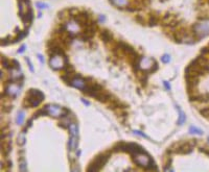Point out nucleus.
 Wrapping results in <instances>:
<instances>
[{
	"label": "nucleus",
	"mask_w": 209,
	"mask_h": 172,
	"mask_svg": "<svg viewBox=\"0 0 209 172\" xmlns=\"http://www.w3.org/2000/svg\"><path fill=\"white\" fill-rule=\"evenodd\" d=\"M77 144H79V138L75 137V136H70L69 143H68V148H69V150L76 149Z\"/></svg>",
	"instance_id": "obj_10"
},
{
	"label": "nucleus",
	"mask_w": 209,
	"mask_h": 172,
	"mask_svg": "<svg viewBox=\"0 0 209 172\" xmlns=\"http://www.w3.org/2000/svg\"><path fill=\"white\" fill-rule=\"evenodd\" d=\"M198 102H201V103L209 102V95L208 94H200L198 96Z\"/></svg>",
	"instance_id": "obj_17"
},
{
	"label": "nucleus",
	"mask_w": 209,
	"mask_h": 172,
	"mask_svg": "<svg viewBox=\"0 0 209 172\" xmlns=\"http://www.w3.org/2000/svg\"><path fill=\"white\" fill-rule=\"evenodd\" d=\"M189 133L193 135H200V136L203 135V130L198 127H195V126H190V127H189Z\"/></svg>",
	"instance_id": "obj_20"
},
{
	"label": "nucleus",
	"mask_w": 209,
	"mask_h": 172,
	"mask_svg": "<svg viewBox=\"0 0 209 172\" xmlns=\"http://www.w3.org/2000/svg\"><path fill=\"white\" fill-rule=\"evenodd\" d=\"M27 33H28V29H24V31H20L18 34H17V36L14 39V41H12V43H17L20 40H22L24 36H27Z\"/></svg>",
	"instance_id": "obj_13"
},
{
	"label": "nucleus",
	"mask_w": 209,
	"mask_h": 172,
	"mask_svg": "<svg viewBox=\"0 0 209 172\" xmlns=\"http://www.w3.org/2000/svg\"><path fill=\"white\" fill-rule=\"evenodd\" d=\"M1 63H2V66H3L5 69H8V70H12V69H14L13 65H10V64H12V62L10 63V61H8L6 57H4L3 55H2V57H1Z\"/></svg>",
	"instance_id": "obj_16"
},
{
	"label": "nucleus",
	"mask_w": 209,
	"mask_h": 172,
	"mask_svg": "<svg viewBox=\"0 0 209 172\" xmlns=\"http://www.w3.org/2000/svg\"><path fill=\"white\" fill-rule=\"evenodd\" d=\"M31 124H33V119L27 120V122H26V127H31Z\"/></svg>",
	"instance_id": "obj_37"
},
{
	"label": "nucleus",
	"mask_w": 209,
	"mask_h": 172,
	"mask_svg": "<svg viewBox=\"0 0 209 172\" xmlns=\"http://www.w3.org/2000/svg\"><path fill=\"white\" fill-rule=\"evenodd\" d=\"M100 36L104 43H110L113 41V34H112V33L110 31H108V29H103V31H100Z\"/></svg>",
	"instance_id": "obj_8"
},
{
	"label": "nucleus",
	"mask_w": 209,
	"mask_h": 172,
	"mask_svg": "<svg viewBox=\"0 0 209 172\" xmlns=\"http://www.w3.org/2000/svg\"><path fill=\"white\" fill-rule=\"evenodd\" d=\"M158 68H159V66H158V63H157L156 61H153V63H152V66H151V68L148 69V74H151V73H154L155 71H157V70H158Z\"/></svg>",
	"instance_id": "obj_22"
},
{
	"label": "nucleus",
	"mask_w": 209,
	"mask_h": 172,
	"mask_svg": "<svg viewBox=\"0 0 209 172\" xmlns=\"http://www.w3.org/2000/svg\"><path fill=\"white\" fill-rule=\"evenodd\" d=\"M12 164H13L12 161H10V160L6 161V165H7V167H10V166H12Z\"/></svg>",
	"instance_id": "obj_39"
},
{
	"label": "nucleus",
	"mask_w": 209,
	"mask_h": 172,
	"mask_svg": "<svg viewBox=\"0 0 209 172\" xmlns=\"http://www.w3.org/2000/svg\"><path fill=\"white\" fill-rule=\"evenodd\" d=\"M161 61H162L164 64H167L169 61H171V57H169V54H163L162 57H161Z\"/></svg>",
	"instance_id": "obj_27"
},
{
	"label": "nucleus",
	"mask_w": 209,
	"mask_h": 172,
	"mask_svg": "<svg viewBox=\"0 0 209 172\" xmlns=\"http://www.w3.org/2000/svg\"><path fill=\"white\" fill-rule=\"evenodd\" d=\"M69 130H70V136H75L77 137L79 135V127H77V124L75 122H72L69 126Z\"/></svg>",
	"instance_id": "obj_14"
},
{
	"label": "nucleus",
	"mask_w": 209,
	"mask_h": 172,
	"mask_svg": "<svg viewBox=\"0 0 209 172\" xmlns=\"http://www.w3.org/2000/svg\"><path fill=\"white\" fill-rule=\"evenodd\" d=\"M38 59L40 60L41 64H43V63H44V57H43V55H42V54H38Z\"/></svg>",
	"instance_id": "obj_38"
},
{
	"label": "nucleus",
	"mask_w": 209,
	"mask_h": 172,
	"mask_svg": "<svg viewBox=\"0 0 209 172\" xmlns=\"http://www.w3.org/2000/svg\"><path fill=\"white\" fill-rule=\"evenodd\" d=\"M17 143H18L19 145H21V146L24 145V143H25V133L22 132V134L19 135L18 141H17Z\"/></svg>",
	"instance_id": "obj_23"
},
{
	"label": "nucleus",
	"mask_w": 209,
	"mask_h": 172,
	"mask_svg": "<svg viewBox=\"0 0 209 172\" xmlns=\"http://www.w3.org/2000/svg\"><path fill=\"white\" fill-rule=\"evenodd\" d=\"M133 133H134L135 135H138V136L142 137V138H145V139H150V138L146 136V135L144 134V133H142L141 130H133Z\"/></svg>",
	"instance_id": "obj_28"
},
{
	"label": "nucleus",
	"mask_w": 209,
	"mask_h": 172,
	"mask_svg": "<svg viewBox=\"0 0 209 172\" xmlns=\"http://www.w3.org/2000/svg\"><path fill=\"white\" fill-rule=\"evenodd\" d=\"M176 109L179 112V119H178V125H183L185 123V120H186V116H185L184 112L182 111L181 107H179V105L176 104Z\"/></svg>",
	"instance_id": "obj_11"
},
{
	"label": "nucleus",
	"mask_w": 209,
	"mask_h": 172,
	"mask_svg": "<svg viewBox=\"0 0 209 172\" xmlns=\"http://www.w3.org/2000/svg\"><path fill=\"white\" fill-rule=\"evenodd\" d=\"M25 48H26V46H25V45H22V46L18 49V53H23L25 51Z\"/></svg>",
	"instance_id": "obj_35"
},
{
	"label": "nucleus",
	"mask_w": 209,
	"mask_h": 172,
	"mask_svg": "<svg viewBox=\"0 0 209 172\" xmlns=\"http://www.w3.org/2000/svg\"><path fill=\"white\" fill-rule=\"evenodd\" d=\"M196 61H197V63L199 64L200 66H202V67H207L208 66V60H207V57H204L203 54H201V55H199V57L196 59Z\"/></svg>",
	"instance_id": "obj_12"
},
{
	"label": "nucleus",
	"mask_w": 209,
	"mask_h": 172,
	"mask_svg": "<svg viewBox=\"0 0 209 172\" xmlns=\"http://www.w3.org/2000/svg\"><path fill=\"white\" fill-rule=\"evenodd\" d=\"M41 17H42V13L39 12V14H38V18H41Z\"/></svg>",
	"instance_id": "obj_40"
},
{
	"label": "nucleus",
	"mask_w": 209,
	"mask_h": 172,
	"mask_svg": "<svg viewBox=\"0 0 209 172\" xmlns=\"http://www.w3.org/2000/svg\"><path fill=\"white\" fill-rule=\"evenodd\" d=\"M25 61H26L27 65H28V68H29V70H31V72H34L35 69H34V67H33V64H31V60H29L28 57H25Z\"/></svg>",
	"instance_id": "obj_29"
},
{
	"label": "nucleus",
	"mask_w": 209,
	"mask_h": 172,
	"mask_svg": "<svg viewBox=\"0 0 209 172\" xmlns=\"http://www.w3.org/2000/svg\"><path fill=\"white\" fill-rule=\"evenodd\" d=\"M27 95H28V96H34V97L40 99L41 101H43V100H44V94H43L41 91H39V90H37V89H31L28 92H27Z\"/></svg>",
	"instance_id": "obj_9"
},
{
	"label": "nucleus",
	"mask_w": 209,
	"mask_h": 172,
	"mask_svg": "<svg viewBox=\"0 0 209 172\" xmlns=\"http://www.w3.org/2000/svg\"><path fill=\"white\" fill-rule=\"evenodd\" d=\"M8 36L7 38H4V39H1V46H6V45H8Z\"/></svg>",
	"instance_id": "obj_33"
},
{
	"label": "nucleus",
	"mask_w": 209,
	"mask_h": 172,
	"mask_svg": "<svg viewBox=\"0 0 209 172\" xmlns=\"http://www.w3.org/2000/svg\"><path fill=\"white\" fill-rule=\"evenodd\" d=\"M112 98V94L110 92H108L107 90H102V91L98 93L97 97L95 98L96 100H98L100 102H109V100Z\"/></svg>",
	"instance_id": "obj_5"
},
{
	"label": "nucleus",
	"mask_w": 209,
	"mask_h": 172,
	"mask_svg": "<svg viewBox=\"0 0 209 172\" xmlns=\"http://www.w3.org/2000/svg\"><path fill=\"white\" fill-rule=\"evenodd\" d=\"M136 21L138 23H140V24H145L146 23V20H145V18H144L143 16H141V15H137L136 16Z\"/></svg>",
	"instance_id": "obj_26"
},
{
	"label": "nucleus",
	"mask_w": 209,
	"mask_h": 172,
	"mask_svg": "<svg viewBox=\"0 0 209 172\" xmlns=\"http://www.w3.org/2000/svg\"><path fill=\"white\" fill-rule=\"evenodd\" d=\"M12 65H13V67H14V69H18V70H20V66H19V62L18 61H16V60H13Z\"/></svg>",
	"instance_id": "obj_30"
},
{
	"label": "nucleus",
	"mask_w": 209,
	"mask_h": 172,
	"mask_svg": "<svg viewBox=\"0 0 209 172\" xmlns=\"http://www.w3.org/2000/svg\"><path fill=\"white\" fill-rule=\"evenodd\" d=\"M163 86L165 87V90H166V91H171V85H169V81H166V80L163 81Z\"/></svg>",
	"instance_id": "obj_31"
},
{
	"label": "nucleus",
	"mask_w": 209,
	"mask_h": 172,
	"mask_svg": "<svg viewBox=\"0 0 209 172\" xmlns=\"http://www.w3.org/2000/svg\"><path fill=\"white\" fill-rule=\"evenodd\" d=\"M145 170H148V171H157L158 170V168H157V166H156V163H155V161L153 160H151V162H150V164L148 165V167H145Z\"/></svg>",
	"instance_id": "obj_18"
},
{
	"label": "nucleus",
	"mask_w": 209,
	"mask_h": 172,
	"mask_svg": "<svg viewBox=\"0 0 209 172\" xmlns=\"http://www.w3.org/2000/svg\"><path fill=\"white\" fill-rule=\"evenodd\" d=\"M19 170L20 171H27V168H26V162H25L24 158L22 156V159L20 158V167H19Z\"/></svg>",
	"instance_id": "obj_21"
},
{
	"label": "nucleus",
	"mask_w": 209,
	"mask_h": 172,
	"mask_svg": "<svg viewBox=\"0 0 209 172\" xmlns=\"http://www.w3.org/2000/svg\"><path fill=\"white\" fill-rule=\"evenodd\" d=\"M132 160L134 163H136L137 165H139L140 167H148V165L150 164L151 158L150 156H148L146 153H142V154H136V156H132Z\"/></svg>",
	"instance_id": "obj_2"
},
{
	"label": "nucleus",
	"mask_w": 209,
	"mask_h": 172,
	"mask_svg": "<svg viewBox=\"0 0 209 172\" xmlns=\"http://www.w3.org/2000/svg\"><path fill=\"white\" fill-rule=\"evenodd\" d=\"M36 6L39 8V10H44V8L48 7V5H47L46 3H44V2H41V1H37L36 2Z\"/></svg>",
	"instance_id": "obj_25"
},
{
	"label": "nucleus",
	"mask_w": 209,
	"mask_h": 172,
	"mask_svg": "<svg viewBox=\"0 0 209 172\" xmlns=\"http://www.w3.org/2000/svg\"><path fill=\"white\" fill-rule=\"evenodd\" d=\"M127 152L131 153V156H136V154L146 153L145 150H144L141 146L138 145V144H136V143L127 144Z\"/></svg>",
	"instance_id": "obj_4"
},
{
	"label": "nucleus",
	"mask_w": 209,
	"mask_h": 172,
	"mask_svg": "<svg viewBox=\"0 0 209 172\" xmlns=\"http://www.w3.org/2000/svg\"><path fill=\"white\" fill-rule=\"evenodd\" d=\"M110 158V152H106V153H100L98 156H96L94 158V160L88 166L87 170L90 172H96L100 171L103 167L105 166V164L108 162Z\"/></svg>",
	"instance_id": "obj_1"
},
{
	"label": "nucleus",
	"mask_w": 209,
	"mask_h": 172,
	"mask_svg": "<svg viewBox=\"0 0 209 172\" xmlns=\"http://www.w3.org/2000/svg\"><path fill=\"white\" fill-rule=\"evenodd\" d=\"M81 101H82V102H83V103H84V104H85V105H86V106H89V105H90V102H89V101H88V100H86V99H85V98H82V99H81Z\"/></svg>",
	"instance_id": "obj_36"
},
{
	"label": "nucleus",
	"mask_w": 209,
	"mask_h": 172,
	"mask_svg": "<svg viewBox=\"0 0 209 172\" xmlns=\"http://www.w3.org/2000/svg\"><path fill=\"white\" fill-rule=\"evenodd\" d=\"M47 115H49L48 111H47V109H46V107H43V109H39L38 112H36V113L34 114V117H33V119H37V118L41 117V116H47Z\"/></svg>",
	"instance_id": "obj_15"
},
{
	"label": "nucleus",
	"mask_w": 209,
	"mask_h": 172,
	"mask_svg": "<svg viewBox=\"0 0 209 172\" xmlns=\"http://www.w3.org/2000/svg\"><path fill=\"white\" fill-rule=\"evenodd\" d=\"M23 121H24V112L20 111L18 113V116H17L16 122H17V124H18V125H22Z\"/></svg>",
	"instance_id": "obj_19"
},
{
	"label": "nucleus",
	"mask_w": 209,
	"mask_h": 172,
	"mask_svg": "<svg viewBox=\"0 0 209 172\" xmlns=\"http://www.w3.org/2000/svg\"><path fill=\"white\" fill-rule=\"evenodd\" d=\"M2 109L4 111V113H10V109H12V106H10V105H3Z\"/></svg>",
	"instance_id": "obj_32"
},
{
	"label": "nucleus",
	"mask_w": 209,
	"mask_h": 172,
	"mask_svg": "<svg viewBox=\"0 0 209 172\" xmlns=\"http://www.w3.org/2000/svg\"><path fill=\"white\" fill-rule=\"evenodd\" d=\"M49 65L53 70H61L64 67L63 55H53L49 60Z\"/></svg>",
	"instance_id": "obj_3"
},
{
	"label": "nucleus",
	"mask_w": 209,
	"mask_h": 172,
	"mask_svg": "<svg viewBox=\"0 0 209 172\" xmlns=\"http://www.w3.org/2000/svg\"><path fill=\"white\" fill-rule=\"evenodd\" d=\"M98 21H100V23H104L106 21V17L104 15H100V16H98Z\"/></svg>",
	"instance_id": "obj_34"
},
{
	"label": "nucleus",
	"mask_w": 209,
	"mask_h": 172,
	"mask_svg": "<svg viewBox=\"0 0 209 172\" xmlns=\"http://www.w3.org/2000/svg\"><path fill=\"white\" fill-rule=\"evenodd\" d=\"M193 149V146L191 145L189 142H185L183 144H180L179 146V149H178V153H181V154H187V153H190Z\"/></svg>",
	"instance_id": "obj_7"
},
{
	"label": "nucleus",
	"mask_w": 209,
	"mask_h": 172,
	"mask_svg": "<svg viewBox=\"0 0 209 172\" xmlns=\"http://www.w3.org/2000/svg\"><path fill=\"white\" fill-rule=\"evenodd\" d=\"M200 113H201V115L203 116V117L209 118V106H205L204 109H202L201 111H200Z\"/></svg>",
	"instance_id": "obj_24"
},
{
	"label": "nucleus",
	"mask_w": 209,
	"mask_h": 172,
	"mask_svg": "<svg viewBox=\"0 0 209 172\" xmlns=\"http://www.w3.org/2000/svg\"><path fill=\"white\" fill-rule=\"evenodd\" d=\"M159 22H160V16L158 15V13H152L151 15H148V19L146 21V24L148 26H156Z\"/></svg>",
	"instance_id": "obj_6"
},
{
	"label": "nucleus",
	"mask_w": 209,
	"mask_h": 172,
	"mask_svg": "<svg viewBox=\"0 0 209 172\" xmlns=\"http://www.w3.org/2000/svg\"><path fill=\"white\" fill-rule=\"evenodd\" d=\"M76 156H77V158H79V156H81V150H79V151H77V152H76Z\"/></svg>",
	"instance_id": "obj_41"
}]
</instances>
